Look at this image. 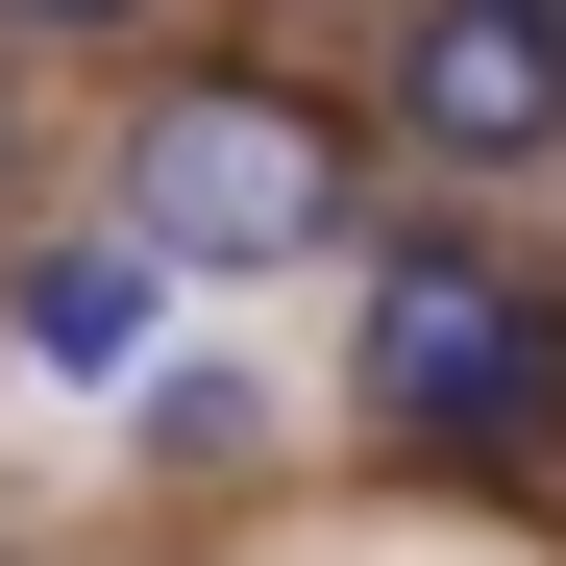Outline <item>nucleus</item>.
<instances>
[{
	"mask_svg": "<svg viewBox=\"0 0 566 566\" xmlns=\"http://www.w3.org/2000/svg\"><path fill=\"white\" fill-rule=\"evenodd\" d=\"M395 124H419L443 172H542V148H566V0H419Z\"/></svg>",
	"mask_w": 566,
	"mask_h": 566,
	"instance_id": "nucleus-3",
	"label": "nucleus"
},
{
	"mask_svg": "<svg viewBox=\"0 0 566 566\" xmlns=\"http://www.w3.org/2000/svg\"><path fill=\"white\" fill-rule=\"evenodd\" d=\"M124 247H148V271H321V247H345V124L271 99V74L148 99V148H124Z\"/></svg>",
	"mask_w": 566,
	"mask_h": 566,
	"instance_id": "nucleus-2",
	"label": "nucleus"
},
{
	"mask_svg": "<svg viewBox=\"0 0 566 566\" xmlns=\"http://www.w3.org/2000/svg\"><path fill=\"white\" fill-rule=\"evenodd\" d=\"M369 419L443 468H542L566 443V296L493 247H369Z\"/></svg>",
	"mask_w": 566,
	"mask_h": 566,
	"instance_id": "nucleus-1",
	"label": "nucleus"
},
{
	"mask_svg": "<svg viewBox=\"0 0 566 566\" xmlns=\"http://www.w3.org/2000/svg\"><path fill=\"white\" fill-rule=\"evenodd\" d=\"M148 296H172L148 247H25V369H74V395L148 369Z\"/></svg>",
	"mask_w": 566,
	"mask_h": 566,
	"instance_id": "nucleus-4",
	"label": "nucleus"
},
{
	"mask_svg": "<svg viewBox=\"0 0 566 566\" xmlns=\"http://www.w3.org/2000/svg\"><path fill=\"white\" fill-rule=\"evenodd\" d=\"M25 25H148V0H25Z\"/></svg>",
	"mask_w": 566,
	"mask_h": 566,
	"instance_id": "nucleus-5",
	"label": "nucleus"
}]
</instances>
